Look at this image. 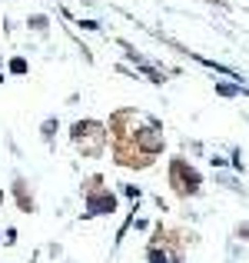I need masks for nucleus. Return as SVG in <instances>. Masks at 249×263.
Instances as JSON below:
<instances>
[{
    "label": "nucleus",
    "mask_w": 249,
    "mask_h": 263,
    "mask_svg": "<svg viewBox=\"0 0 249 263\" xmlns=\"http://www.w3.org/2000/svg\"><path fill=\"white\" fill-rule=\"evenodd\" d=\"M136 143H140L147 154H156V150H163V137L156 134V130H136Z\"/></svg>",
    "instance_id": "nucleus-1"
},
{
    "label": "nucleus",
    "mask_w": 249,
    "mask_h": 263,
    "mask_svg": "<svg viewBox=\"0 0 249 263\" xmlns=\"http://www.w3.org/2000/svg\"><path fill=\"white\" fill-rule=\"evenodd\" d=\"M116 200L110 197V193H96V197L87 200V213H113Z\"/></svg>",
    "instance_id": "nucleus-2"
},
{
    "label": "nucleus",
    "mask_w": 249,
    "mask_h": 263,
    "mask_svg": "<svg viewBox=\"0 0 249 263\" xmlns=\"http://www.w3.org/2000/svg\"><path fill=\"white\" fill-rule=\"evenodd\" d=\"M216 90H219L223 97H236V93H239V87H230V84H219Z\"/></svg>",
    "instance_id": "nucleus-3"
},
{
    "label": "nucleus",
    "mask_w": 249,
    "mask_h": 263,
    "mask_svg": "<svg viewBox=\"0 0 249 263\" xmlns=\"http://www.w3.org/2000/svg\"><path fill=\"white\" fill-rule=\"evenodd\" d=\"M10 70H13V73H27V64H24V60H13Z\"/></svg>",
    "instance_id": "nucleus-4"
},
{
    "label": "nucleus",
    "mask_w": 249,
    "mask_h": 263,
    "mask_svg": "<svg viewBox=\"0 0 249 263\" xmlns=\"http://www.w3.org/2000/svg\"><path fill=\"white\" fill-rule=\"evenodd\" d=\"M150 263H166V260L160 257V250H153V253H150Z\"/></svg>",
    "instance_id": "nucleus-5"
},
{
    "label": "nucleus",
    "mask_w": 249,
    "mask_h": 263,
    "mask_svg": "<svg viewBox=\"0 0 249 263\" xmlns=\"http://www.w3.org/2000/svg\"><path fill=\"white\" fill-rule=\"evenodd\" d=\"M243 237H249V227H243Z\"/></svg>",
    "instance_id": "nucleus-6"
}]
</instances>
